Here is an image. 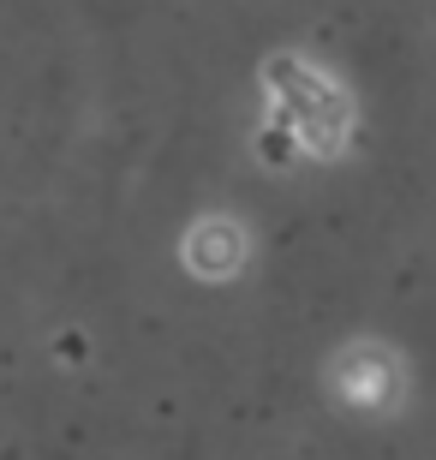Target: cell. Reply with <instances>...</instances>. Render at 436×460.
Returning a JSON list of instances; mask_svg holds the SVG:
<instances>
[{
  "label": "cell",
  "mask_w": 436,
  "mask_h": 460,
  "mask_svg": "<svg viewBox=\"0 0 436 460\" xmlns=\"http://www.w3.org/2000/svg\"><path fill=\"white\" fill-rule=\"evenodd\" d=\"M263 96H269V119H287L305 137L311 162H335L352 144V96L329 72L311 66L305 54H269Z\"/></svg>",
  "instance_id": "1"
},
{
  "label": "cell",
  "mask_w": 436,
  "mask_h": 460,
  "mask_svg": "<svg viewBox=\"0 0 436 460\" xmlns=\"http://www.w3.org/2000/svg\"><path fill=\"white\" fill-rule=\"evenodd\" d=\"M329 389L347 401L352 412H395L406 394V365L388 353L383 341H352L329 365Z\"/></svg>",
  "instance_id": "2"
},
{
  "label": "cell",
  "mask_w": 436,
  "mask_h": 460,
  "mask_svg": "<svg viewBox=\"0 0 436 460\" xmlns=\"http://www.w3.org/2000/svg\"><path fill=\"white\" fill-rule=\"evenodd\" d=\"M180 257L198 281H234L252 257V234L234 222V216H203L191 222V234L180 239Z\"/></svg>",
  "instance_id": "3"
},
{
  "label": "cell",
  "mask_w": 436,
  "mask_h": 460,
  "mask_svg": "<svg viewBox=\"0 0 436 460\" xmlns=\"http://www.w3.org/2000/svg\"><path fill=\"white\" fill-rule=\"evenodd\" d=\"M305 155L311 150H305V137L287 119H263V132H257V162L263 168H299Z\"/></svg>",
  "instance_id": "4"
}]
</instances>
